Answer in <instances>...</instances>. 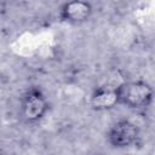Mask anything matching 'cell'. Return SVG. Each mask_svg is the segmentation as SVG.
<instances>
[{
  "instance_id": "1",
  "label": "cell",
  "mask_w": 155,
  "mask_h": 155,
  "mask_svg": "<svg viewBox=\"0 0 155 155\" xmlns=\"http://www.w3.org/2000/svg\"><path fill=\"white\" fill-rule=\"evenodd\" d=\"M120 103L131 109H144L150 105L154 98V90L142 80L124 81L119 87Z\"/></svg>"
},
{
  "instance_id": "2",
  "label": "cell",
  "mask_w": 155,
  "mask_h": 155,
  "mask_svg": "<svg viewBox=\"0 0 155 155\" xmlns=\"http://www.w3.org/2000/svg\"><path fill=\"white\" fill-rule=\"evenodd\" d=\"M47 110L48 102L40 90L31 88L25 93L21 107V113L25 121L38 122L46 115Z\"/></svg>"
},
{
  "instance_id": "3",
  "label": "cell",
  "mask_w": 155,
  "mask_h": 155,
  "mask_svg": "<svg viewBox=\"0 0 155 155\" xmlns=\"http://www.w3.org/2000/svg\"><path fill=\"white\" fill-rule=\"evenodd\" d=\"M139 138V130L130 120H120L115 122L109 132L108 140L114 148H128Z\"/></svg>"
},
{
  "instance_id": "4",
  "label": "cell",
  "mask_w": 155,
  "mask_h": 155,
  "mask_svg": "<svg viewBox=\"0 0 155 155\" xmlns=\"http://www.w3.org/2000/svg\"><path fill=\"white\" fill-rule=\"evenodd\" d=\"M92 15V5L87 0H69L63 4L59 11V17L62 21L80 24L86 21Z\"/></svg>"
},
{
  "instance_id": "5",
  "label": "cell",
  "mask_w": 155,
  "mask_h": 155,
  "mask_svg": "<svg viewBox=\"0 0 155 155\" xmlns=\"http://www.w3.org/2000/svg\"><path fill=\"white\" fill-rule=\"evenodd\" d=\"M120 85L108 84L102 87H98L91 96V107L94 110H108L120 104Z\"/></svg>"
}]
</instances>
